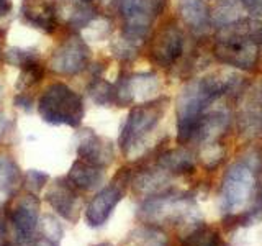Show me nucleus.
<instances>
[{"instance_id":"obj_12","label":"nucleus","mask_w":262,"mask_h":246,"mask_svg":"<svg viewBox=\"0 0 262 246\" xmlns=\"http://www.w3.org/2000/svg\"><path fill=\"white\" fill-rule=\"evenodd\" d=\"M182 33H180V30L174 23H167L156 33L151 41V59L158 66H161V68H169L182 54Z\"/></svg>"},{"instance_id":"obj_21","label":"nucleus","mask_w":262,"mask_h":246,"mask_svg":"<svg viewBox=\"0 0 262 246\" xmlns=\"http://www.w3.org/2000/svg\"><path fill=\"white\" fill-rule=\"evenodd\" d=\"M43 79H45V64L41 63V59H36L20 68V76L16 79L15 87L18 92H30Z\"/></svg>"},{"instance_id":"obj_19","label":"nucleus","mask_w":262,"mask_h":246,"mask_svg":"<svg viewBox=\"0 0 262 246\" xmlns=\"http://www.w3.org/2000/svg\"><path fill=\"white\" fill-rule=\"evenodd\" d=\"M182 20L193 30H203L208 25V10L205 0H177Z\"/></svg>"},{"instance_id":"obj_37","label":"nucleus","mask_w":262,"mask_h":246,"mask_svg":"<svg viewBox=\"0 0 262 246\" xmlns=\"http://www.w3.org/2000/svg\"><path fill=\"white\" fill-rule=\"evenodd\" d=\"M216 246H226V244H225V243H223V241H221V240H220V241H218V243H216Z\"/></svg>"},{"instance_id":"obj_27","label":"nucleus","mask_w":262,"mask_h":246,"mask_svg":"<svg viewBox=\"0 0 262 246\" xmlns=\"http://www.w3.org/2000/svg\"><path fill=\"white\" fill-rule=\"evenodd\" d=\"M48 180H49V176L46 172L38 171V169H30L27 172V176L23 177V184L28 192L38 194L39 191H43V187L48 184Z\"/></svg>"},{"instance_id":"obj_1","label":"nucleus","mask_w":262,"mask_h":246,"mask_svg":"<svg viewBox=\"0 0 262 246\" xmlns=\"http://www.w3.org/2000/svg\"><path fill=\"white\" fill-rule=\"evenodd\" d=\"M231 77L207 76L195 79L180 90L177 97V138L190 141L207 107L231 89Z\"/></svg>"},{"instance_id":"obj_3","label":"nucleus","mask_w":262,"mask_h":246,"mask_svg":"<svg viewBox=\"0 0 262 246\" xmlns=\"http://www.w3.org/2000/svg\"><path fill=\"white\" fill-rule=\"evenodd\" d=\"M38 113L43 121L53 127H80L84 120L85 107L84 98L69 86L62 82H54L48 86L38 98Z\"/></svg>"},{"instance_id":"obj_13","label":"nucleus","mask_w":262,"mask_h":246,"mask_svg":"<svg viewBox=\"0 0 262 246\" xmlns=\"http://www.w3.org/2000/svg\"><path fill=\"white\" fill-rule=\"evenodd\" d=\"M77 156L79 159L92 162L95 166L106 168L113 162L115 153L108 139L98 136L92 130H80L77 133Z\"/></svg>"},{"instance_id":"obj_7","label":"nucleus","mask_w":262,"mask_h":246,"mask_svg":"<svg viewBox=\"0 0 262 246\" xmlns=\"http://www.w3.org/2000/svg\"><path fill=\"white\" fill-rule=\"evenodd\" d=\"M123 18V38L139 46L149 33L161 0H115Z\"/></svg>"},{"instance_id":"obj_29","label":"nucleus","mask_w":262,"mask_h":246,"mask_svg":"<svg viewBox=\"0 0 262 246\" xmlns=\"http://www.w3.org/2000/svg\"><path fill=\"white\" fill-rule=\"evenodd\" d=\"M8 210H7V205L5 207H0V241H5V238L8 235Z\"/></svg>"},{"instance_id":"obj_24","label":"nucleus","mask_w":262,"mask_h":246,"mask_svg":"<svg viewBox=\"0 0 262 246\" xmlns=\"http://www.w3.org/2000/svg\"><path fill=\"white\" fill-rule=\"evenodd\" d=\"M5 61L15 66V68H23L31 61L39 59V54L35 51V49H27V48H8L7 51L4 53Z\"/></svg>"},{"instance_id":"obj_18","label":"nucleus","mask_w":262,"mask_h":246,"mask_svg":"<svg viewBox=\"0 0 262 246\" xmlns=\"http://www.w3.org/2000/svg\"><path fill=\"white\" fill-rule=\"evenodd\" d=\"M23 184L21 171L10 156H0V202L10 200Z\"/></svg>"},{"instance_id":"obj_20","label":"nucleus","mask_w":262,"mask_h":246,"mask_svg":"<svg viewBox=\"0 0 262 246\" xmlns=\"http://www.w3.org/2000/svg\"><path fill=\"white\" fill-rule=\"evenodd\" d=\"M158 166L169 174H184V172H190L193 169V159L187 150L177 148V150L162 153L158 158Z\"/></svg>"},{"instance_id":"obj_4","label":"nucleus","mask_w":262,"mask_h":246,"mask_svg":"<svg viewBox=\"0 0 262 246\" xmlns=\"http://www.w3.org/2000/svg\"><path fill=\"white\" fill-rule=\"evenodd\" d=\"M138 217L146 225L159 227L190 223V221H195V218H199V213H196L193 202L187 197L162 194L147 199L139 207Z\"/></svg>"},{"instance_id":"obj_28","label":"nucleus","mask_w":262,"mask_h":246,"mask_svg":"<svg viewBox=\"0 0 262 246\" xmlns=\"http://www.w3.org/2000/svg\"><path fill=\"white\" fill-rule=\"evenodd\" d=\"M13 105L16 109H20L23 112H31L33 110V105H35V100L30 92H16V95L13 97Z\"/></svg>"},{"instance_id":"obj_33","label":"nucleus","mask_w":262,"mask_h":246,"mask_svg":"<svg viewBox=\"0 0 262 246\" xmlns=\"http://www.w3.org/2000/svg\"><path fill=\"white\" fill-rule=\"evenodd\" d=\"M12 7H13L12 0H0V18H2V16H7L8 13H10L12 12Z\"/></svg>"},{"instance_id":"obj_30","label":"nucleus","mask_w":262,"mask_h":246,"mask_svg":"<svg viewBox=\"0 0 262 246\" xmlns=\"http://www.w3.org/2000/svg\"><path fill=\"white\" fill-rule=\"evenodd\" d=\"M241 4L251 15H262V0H241Z\"/></svg>"},{"instance_id":"obj_35","label":"nucleus","mask_w":262,"mask_h":246,"mask_svg":"<svg viewBox=\"0 0 262 246\" xmlns=\"http://www.w3.org/2000/svg\"><path fill=\"white\" fill-rule=\"evenodd\" d=\"M2 39V38H0ZM0 57H4V51H2V43H0Z\"/></svg>"},{"instance_id":"obj_32","label":"nucleus","mask_w":262,"mask_h":246,"mask_svg":"<svg viewBox=\"0 0 262 246\" xmlns=\"http://www.w3.org/2000/svg\"><path fill=\"white\" fill-rule=\"evenodd\" d=\"M12 127V120L7 117V115L4 113H0V139H2L7 133H8V130H10Z\"/></svg>"},{"instance_id":"obj_9","label":"nucleus","mask_w":262,"mask_h":246,"mask_svg":"<svg viewBox=\"0 0 262 246\" xmlns=\"http://www.w3.org/2000/svg\"><path fill=\"white\" fill-rule=\"evenodd\" d=\"M8 220L15 228L16 240L20 244L30 243L36 236L39 223V199L36 194L25 192L13 195L12 200L7 203Z\"/></svg>"},{"instance_id":"obj_11","label":"nucleus","mask_w":262,"mask_h":246,"mask_svg":"<svg viewBox=\"0 0 262 246\" xmlns=\"http://www.w3.org/2000/svg\"><path fill=\"white\" fill-rule=\"evenodd\" d=\"M45 200L56 210V213L66 220L76 223L80 217L82 210V197L80 191L74 186L68 177L56 179L53 184H49L45 194Z\"/></svg>"},{"instance_id":"obj_15","label":"nucleus","mask_w":262,"mask_h":246,"mask_svg":"<svg viewBox=\"0 0 262 246\" xmlns=\"http://www.w3.org/2000/svg\"><path fill=\"white\" fill-rule=\"evenodd\" d=\"M98 16L97 0H61L57 2V20H62L68 28L77 31Z\"/></svg>"},{"instance_id":"obj_2","label":"nucleus","mask_w":262,"mask_h":246,"mask_svg":"<svg viewBox=\"0 0 262 246\" xmlns=\"http://www.w3.org/2000/svg\"><path fill=\"white\" fill-rule=\"evenodd\" d=\"M262 41V25L256 22H239L229 25L216 38L215 56L223 64L241 69H252L259 59Z\"/></svg>"},{"instance_id":"obj_6","label":"nucleus","mask_w":262,"mask_h":246,"mask_svg":"<svg viewBox=\"0 0 262 246\" xmlns=\"http://www.w3.org/2000/svg\"><path fill=\"white\" fill-rule=\"evenodd\" d=\"M259 166H251L246 161L236 162L226 171L223 186H221V203H223L226 212H239L254 197V191H256V169Z\"/></svg>"},{"instance_id":"obj_25","label":"nucleus","mask_w":262,"mask_h":246,"mask_svg":"<svg viewBox=\"0 0 262 246\" xmlns=\"http://www.w3.org/2000/svg\"><path fill=\"white\" fill-rule=\"evenodd\" d=\"M38 227H39V235L41 236L59 244L61 238L64 235V230H62V225L59 223V220H56V217L45 215L43 218L39 220Z\"/></svg>"},{"instance_id":"obj_14","label":"nucleus","mask_w":262,"mask_h":246,"mask_svg":"<svg viewBox=\"0 0 262 246\" xmlns=\"http://www.w3.org/2000/svg\"><path fill=\"white\" fill-rule=\"evenodd\" d=\"M20 15L28 27L45 33H53L59 22L56 0H23Z\"/></svg>"},{"instance_id":"obj_16","label":"nucleus","mask_w":262,"mask_h":246,"mask_svg":"<svg viewBox=\"0 0 262 246\" xmlns=\"http://www.w3.org/2000/svg\"><path fill=\"white\" fill-rule=\"evenodd\" d=\"M66 177H68L80 192L92 191V189H97L103 182L105 168L95 166L92 162H87L84 159L77 158L72 162V166Z\"/></svg>"},{"instance_id":"obj_23","label":"nucleus","mask_w":262,"mask_h":246,"mask_svg":"<svg viewBox=\"0 0 262 246\" xmlns=\"http://www.w3.org/2000/svg\"><path fill=\"white\" fill-rule=\"evenodd\" d=\"M167 240L164 233H161L156 227H143L135 230L133 233L128 236L123 246H166Z\"/></svg>"},{"instance_id":"obj_8","label":"nucleus","mask_w":262,"mask_h":246,"mask_svg":"<svg viewBox=\"0 0 262 246\" xmlns=\"http://www.w3.org/2000/svg\"><path fill=\"white\" fill-rule=\"evenodd\" d=\"M129 182H131V172L129 169L123 168L117 172V176L113 177V180L108 186H105L102 191H98L92 197V200L89 202L85 209V220L90 227L98 228L106 223L112 212L123 199V195H125V191Z\"/></svg>"},{"instance_id":"obj_31","label":"nucleus","mask_w":262,"mask_h":246,"mask_svg":"<svg viewBox=\"0 0 262 246\" xmlns=\"http://www.w3.org/2000/svg\"><path fill=\"white\" fill-rule=\"evenodd\" d=\"M23 246H59V244L54 243V241H51V240H46V238H43L41 235H38V236L33 238V240H31L30 243L23 244Z\"/></svg>"},{"instance_id":"obj_26","label":"nucleus","mask_w":262,"mask_h":246,"mask_svg":"<svg viewBox=\"0 0 262 246\" xmlns=\"http://www.w3.org/2000/svg\"><path fill=\"white\" fill-rule=\"evenodd\" d=\"M82 35H84L85 41L87 39L98 41L105 36H108L110 35V22L100 18V16H97L95 20H92L84 30H82Z\"/></svg>"},{"instance_id":"obj_22","label":"nucleus","mask_w":262,"mask_h":246,"mask_svg":"<svg viewBox=\"0 0 262 246\" xmlns=\"http://www.w3.org/2000/svg\"><path fill=\"white\" fill-rule=\"evenodd\" d=\"M89 97L92 98V102L102 107L117 105V89L113 84L106 82L100 77H94L90 86L87 89Z\"/></svg>"},{"instance_id":"obj_10","label":"nucleus","mask_w":262,"mask_h":246,"mask_svg":"<svg viewBox=\"0 0 262 246\" xmlns=\"http://www.w3.org/2000/svg\"><path fill=\"white\" fill-rule=\"evenodd\" d=\"M90 61L87 41L79 36H69L54 49L48 61V68L59 76H76L82 72Z\"/></svg>"},{"instance_id":"obj_36","label":"nucleus","mask_w":262,"mask_h":246,"mask_svg":"<svg viewBox=\"0 0 262 246\" xmlns=\"http://www.w3.org/2000/svg\"><path fill=\"white\" fill-rule=\"evenodd\" d=\"M2 246H15V244H13V243H8V241H5V243H4Z\"/></svg>"},{"instance_id":"obj_5","label":"nucleus","mask_w":262,"mask_h":246,"mask_svg":"<svg viewBox=\"0 0 262 246\" xmlns=\"http://www.w3.org/2000/svg\"><path fill=\"white\" fill-rule=\"evenodd\" d=\"M167 109V98H154L151 102L139 104L129 110L125 125L120 133V148L129 154L143 139L156 130Z\"/></svg>"},{"instance_id":"obj_34","label":"nucleus","mask_w":262,"mask_h":246,"mask_svg":"<svg viewBox=\"0 0 262 246\" xmlns=\"http://www.w3.org/2000/svg\"><path fill=\"white\" fill-rule=\"evenodd\" d=\"M95 246H113V244L108 243V241H105V243H98V244H95Z\"/></svg>"},{"instance_id":"obj_17","label":"nucleus","mask_w":262,"mask_h":246,"mask_svg":"<svg viewBox=\"0 0 262 246\" xmlns=\"http://www.w3.org/2000/svg\"><path fill=\"white\" fill-rule=\"evenodd\" d=\"M133 189L147 199L151 197H158L166 192V189L169 186V172L164 169H146L131 180Z\"/></svg>"}]
</instances>
